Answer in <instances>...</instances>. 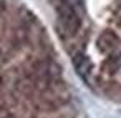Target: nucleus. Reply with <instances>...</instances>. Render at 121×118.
I'll return each mask as SVG.
<instances>
[{
  "label": "nucleus",
  "mask_w": 121,
  "mask_h": 118,
  "mask_svg": "<svg viewBox=\"0 0 121 118\" xmlns=\"http://www.w3.org/2000/svg\"><path fill=\"white\" fill-rule=\"evenodd\" d=\"M56 12H58V18H60L63 32L66 35L78 33V30L81 27V20H80V15H78L76 9H73L71 5H68L66 2L61 0L58 4V7H56Z\"/></svg>",
  "instance_id": "f257e3e1"
},
{
  "label": "nucleus",
  "mask_w": 121,
  "mask_h": 118,
  "mask_svg": "<svg viewBox=\"0 0 121 118\" xmlns=\"http://www.w3.org/2000/svg\"><path fill=\"white\" fill-rule=\"evenodd\" d=\"M116 45H118V37L113 32H103L98 38V47L103 52H113Z\"/></svg>",
  "instance_id": "f03ea898"
},
{
  "label": "nucleus",
  "mask_w": 121,
  "mask_h": 118,
  "mask_svg": "<svg viewBox=\"0 0 121 118\" xmlns=\"http://www.w3.org/2000/svg\"><path fill=\"white\" fill-rule=\"evenodd\" d=\"M75 68H76V72L83 77V78H86V75H90V62H88V58L85 57V55H76L75 57Z\"/></svg>",
  "instance_id": "7ed1b4c3"
},
{
  "label": "nucleus",
  "mask_w": 121,
  "mask_h": 118,
  "mask_svg": "<svg viewBox=\"0 0 121 118\" xmlns=\"http://www.w3.org/2000/svg\"><path fill=\"white\" fill-rule=\"evenodd\" d=\"M68 5H71L73 9H78V7H83V0H63Z\"/></svg>",
  "instance_id": "20e7f679"
},
{
  "label": "nucleus",
  "mask_w": 121,
  "mask_h": 118,
  "mask_svg": "<svg viewBox=\"0 0 121 118\" xmlns=\"http://www.w3.org/2000/svg\"><path fill=\"white\" fill-rule=\"evenodd\" d=\"M119 2H121V0H119Z\"/></svg>",
  "instance_id": "39448f33"
}]
</instances>
